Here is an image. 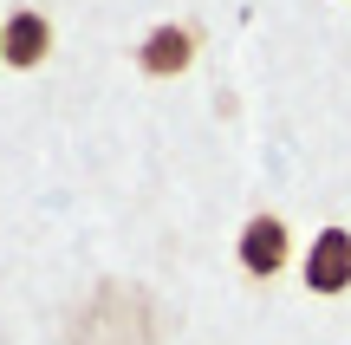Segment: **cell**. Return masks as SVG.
I'll use <instances>...</instances> for the list:
<instances>
[{"instance_id":"1","label":"cell","mask_w":351,"mask_h":345,"mask_svg":"<svg viewBox=\"0 0 351 345\" xmlns=\"http://www.w3.org/2000/svg\"><path fill=\"white\" fill-rule=\"evenodd\" d=\"M287 254H293V235H287L280 215H254L247 228H241V267H247L254 281H274V274L287 267Z\"/></svg>"},{"instance_id":"2","label":"cell","mask_w":351,"mask_h":345,"mask_svg":"<svg viewBox=\"0 0 351 345\" xmlns=\"http://www.w3.org/2000/svg\"><path fill=\"white\" fill-rule=\"evenodd\" d=\"M0 26H7V65H13V72H33V65L52 59V20H46V13L20 7V13H7Z\"/></svg>"},{"instance_id":"3","label":"cell","mask_w":351,"mask_h":345,"mask_svg":"<svg viewBox=\"0 0 351 345\" xmlns=\"http://www.w3.org/2000/svg\"><path fill=\"white\" fill-rule=\"evenodd\" d=\"M306 287L313 294H345L351 287V235L345 228H326L306 254Z\"/></svg>"},{"instance_id":"4","label":"cell","mask_w":351,"mask_h":345,"mask_svg":"<svg viewBox=\"0 0 351 345\" xmlns=\"http://www.w3.org/2000/svg\"><path fill=\"white\" fill-rule=\"evenodd\" d=\"M137 65H143L150 78L189 72V65H195V33H189V26H156V33L137 46Z\"/></svg>"}]
</instances>
